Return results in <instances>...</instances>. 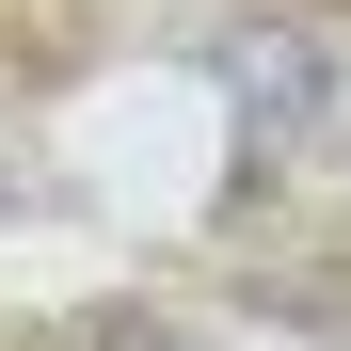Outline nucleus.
<instances>
[{"instance_id": "2", "label": "nucleus", "mask_w": 351, "mask_h": 351, "mask_svg": "<svg viewBox=\"0 0 351 351\" xmlns=\"http://www.w3.org/2000/svg\"><path fill=\"white\" fill-rule=\"evenodd\" d=\"M112 351H192V335H112Z\"/></svg>"}, {"instance_id": "3", "label": "nucleus", "mask_w": 351, "mask_h": 351, "mask_svg": "<svg viewBox=\"0 0 351 351\" xmlns=\"http://www.w3.org/2000/svg\"><path fill=\"white\" fill-rule=\"evenodd\" d=\"M0 208H16V160H0Z\"/></svg>"}, {"instance_id": "1", "label": "nucleus", "mask_w": 351, "mask_h": 351, "mask_svg": "<svg viewBox=\"0 0 351 351\" xmlns=\"http://www.w3.org/2000/svg\"><path fill=\"white\" fill-rule=\"evenodd\" d=\"M208 80L256 160H351V16H240Z\"/></svg>"}]
</instances>
